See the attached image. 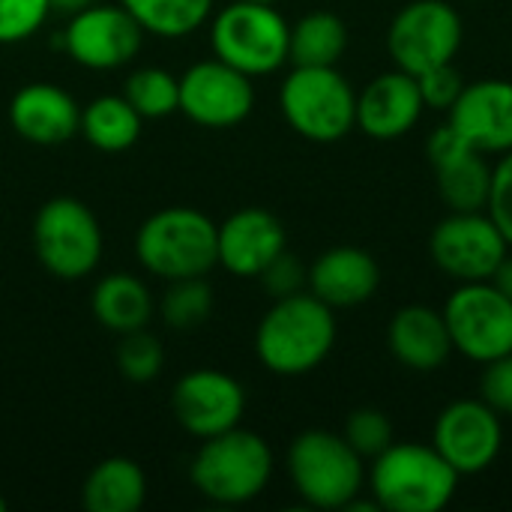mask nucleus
Returning <instances> with one entry per match:
<instances>
[{"mask_svg": "<svg viewBox=\"0 0 512 512\" xmlns=\"http://www.w3.org/2000/svg\"><path fill=\"white\" fill-rule=\"evenodd\" d=\"M147 36L183 39L201 30L216 12V0H120Z\"/></svg>", "mask_w": 512, "mask_h": 512, "instance_id": "27", "label": "nucleus"}, {"mask_svg": "<svg viewBox=\"0 0 512 512\" xmlns=\"http://www.w3.org/2000/svg\"><path fill=\"white\" fill-rule=\"evenodd\" d=\"M258 279H261L264 291H267L273 300H279V297L300 294V291L309 285V270L303 267L300 258H294V255L285 249L282 255H276V258L264 267V273H261Z\"/></svg>", "mask_w": 512, "mask_h": 512, "instance_id": "34", "label": "nucleus"}, {"mask_svg": "<svg viewBox=\"0 0 512 512\" xmlns=\"http://www.w3.org/2000/svg\"><path fill=\"white\" fill-rule=\"evenodd\" d=\"M90 309L105 330L123 336L132 330H144L156 312V303L144 279H138L135 273H108L96 282L90 294Z\"/></svg>", "mask_w": 512, "mask_h": 512, "instance_id": "22", "label": "nucleus"}, {"mask_svg": "<svg viewBox=\"0 0 512 512\" xmlns=\"http://www.w3.org/2000/svg\"><path fill=\"white\" fill-rule=\"evenodd\" d=\"M216 222L192 207H165L147 216L135 234L138 264L165 282L207 276L219 264Z\"/></svg>", "mask_w": 512, "mask_h": 512, "instance_id": "4", "label": "nucleus"}, {"mask_svg": "<svg viewBox=\"0 0 512 512\" xmlns=\"http://www.w3.org/2000/svg\"><path fill=\"white\" fill-rule=\"evenodd\" d=\"M291 24L273 3L234 0L210 15L213 57L249 78L273 75L288 63Z\"/></svg>", "mask_w": 512, "mask_h": 512, "instance_id": "5", "label": "nucleus"}, {"mask_svg": "<svg viewBox=\"0 0 512 512\" xmlns=\"http://www.w3.org/2000/svg\"><path fill=\"white\" fill-rule=\"evenodd\" d=\"M378 261L360 246H333L309 267V291L330 309H354L375 297Z\"/></svg>", "mask_w": 512, "mask_h": 512, "instance_id": "20", "label": "nucleus"}, {"mask_svg": "<svg viewBox=\"0 0 512 512\" xmlns=\"http://www.w3.org/2000/svg\"><path fill=\"white\" fill-rule=\"evenodd\" d=\"M438 192L447 201L450 210H486L489 192H492V165L486 162V153L465 150L456 159L435 168Z\"/></svg>", "mask_w": 512, "mask_h": 512, "instance_id": "26", "label": "nucleus"}, {"mask_svg": "<svg viewBox=\"0 0 512 512\" xmlns=\"http://www.w3.org/2000/svg\"><path fill=\"white\" fill-rule=\"evenodd\" d=\"M48 12V0H0V45H18L36 36Z\"/></svg>", "mask_w": 512, "mask_h": 512, "instance_id": "32", "label": "nucleus"}, {"mask_svg": "<svg viewBox=\"0 0 512 512\" xmlns=\"http://www.w3.org/2000/svg\"><path fill=\"white\" fill-rule=\"evenodd\" d=\"M342 435L363 459H375L393 444V423L378 408H360L348 417Z\"/></svg>", "mask_w": 512, "mask_h": 512, "instance_id": "31", "label": "nucleus"}, {"mask_svg": "<svg viewBox=\"0 0 512 512\" xmlns=\"http://www.w3.org/2000/svg\"><path fill=\"white\" fill-rule=\"evenodd\" d=\"M336 345V315L312 291L273 300L255 330L261 366L282 378L315 372Z\"/></svg>", "mask_w": 512, "mask_h": 512, "instance_id": "1", "label": "nucleus"}, {"mask_svg": "<svg viewBox=\"0 0 512 512\" xmlns=\"http://www.w3.org/2000/svg\"><path fill=\"white\" fill-rule=\"evenodd\" d=\"M6 510H9V504H6V498L0 495V512H6Z\"/></svg>", "mask_w": 512, "mask_h": 512, "instance_id": "39", "label": "nucleus"}, {"mask_svg": "<svg viewBox=\"0 0 512 512\" xmlns=\"http://www.w3.org/2000/svg\"><path fill=\"white\" fill-rule=\"evenodd\" d=\"M117 369L123 378L135 381V384H150L162 375L165 366V348L162 342L144 327V330H132L120 336L117 345Z\"/></svg>", "mask_w": 512, "mask_h": 512, "instance_id": "30", "label": "nucleus"}, {"mask_svg": "<svg viewBox=\"0 0 512 512\" xmlns=\"http://www.w3.org/2000/svg\"><path fill=\"white\" fill-rule=\"evenodd\" d=\"M348 48V27L336 12L318 9L291 24L288 60L294 66H336Z\"/></svg>", "mask_w": 512, "mask_h": 512, "instance_id": "25", "label": "nucleus"}, {"mask_svg": "<svg viewBox=\"0 0 512 512\" xmlns=\"http://www.w3.org/2000/svg\"><path fill=\"white\" fill-rule=\"evenodd\" d=\"M144 501L147 477L141 465L126 456L99 462L81 486V504L87 512H138Z\"/></svg>", "mask_w": 512, "mask_h": 512, "instance_id": "23", "label": "nucleus"}, {"mask_svg": "<svg viewBox=\"0 0 512 512\" xmlns=\"http://www.w3.org/2000/svg\"><path fill=\"white\" fill-rule=\"evenodd\" d=\"M462 36V15L447 0H411L390 21L387 51L396 69L420 75L432 66L453 63Z\"/></svg>", "mask_w": 512, "mask_h": 512, "instance_id": "9", "label": "nucleus"}, {"mask_svg": "<svg viewBox=\"0 0 512 512\" xmlns=\"http://www.w3.org/2000/svg\"><path fill=\"white\" fill-rule=\"evenodd\" d=\"M279 108L288 126L315 144H333L357 126V93L336 66H294Z\"/></svg>", "mask_w": 512, "mask_h": 512, "instance_id": "7", "label": "nucleus"}, {"mask_svg": "<svg viewBox=\"0 0 512 512\" xmlns=\"http://www.w3.org/2000/svg\"><path fill=\"white\" fill-rule=\"evenodd\" d=\"M144 36V27L129 15L126 6L93 3L69 15V24L57 36V45L66 51L72 63L84 69L114 72L138 57Z\"/></svg>", "mask_w": 512, "mask_h": 512, "instance_id": "11", "label": "nucleus"}, {"mask_svg": "<svg viewBox=\"0 0 512 512\" xmlns=\"http://www.w3.org/2000/svg\"><path fill=\"white\" fill-rule=\"evenodd\" d=\"M432 447L456 468L459 477H477L501 456V414L483 399H459L438 414Z\"/></svg>", "mask_w": 512, "mask_h": 512, "instance_id": "14", "label": "nucleus"}, {"mask_svg": "<svg viewBox=\"0 0 512 512\" xmlns=\"http://www.w3.org/2000/svg\"><path fill=\"white\" fill-rule=\"evenodd\" d=\"M489 282H492V285H495V288H498V291H501L507 300H512V255L510 252H507V258L498 264V270H495V276H492Z\"/></svg>", "mask_w": 512, "mask_h": 512, "instance_id": "37", "label": "nucleus"}, {"mask_svg": "<svg viewBox=\"0 0 512 512\" xmlns=\"http://www.w3.org/2000/svg\"><path fill=\"white\" fill-rule=\"evenodd\" d=\"M216 246L219 267L240 279H258L264 267L288 249V234L270 210L246 207L216 228Z\"/></svg>", "mask_w": 512, "mask_h": 512, "instance_id": "17", "label": "nucleus"}, {"mask_svg": "<svg viewBox=\"0 0 512 512\" xmlns=\"http://www.w3.org/2000/svg\"><path fill=\"white\" fill-rule=\"evenodd\" d=\"M372 462V501L387 512H441L462 480L432 444L393 441Z\"/></svg>", "mask_w": 512, "mask_h": 512, "instance_id": "2", "label": "nucleus"}, {"mask_svg": "<svg viewBox=\"0 0 512 512\" xmlns=\"http://www.w3.org/2000/svg\"><path fill=\"white\" fill-rule=\"evenodd\" d=\"M453 351L474 363L512 354V300L492 282H459L444 306Z\"/></svg>", "mask_w": 512, "mask_h": 512, "instance_id": "10", "label": "nucleus"}, {"mask_svg": "<svg viewBox=\"0 0 512 512\" xmlns=\"http://www.w3.org/2000/svg\"><path fill=\"white\" fill-rule=\"evenodd\" d=\"M273 468L270 444L237 426L201 441L189 465V480L201 498L219 507H243L270 486Z\"/></svg>", "mask_w": 512, "mask_h": 512, "instance_id": "3", "label": "nucleus"}, {"mask_svg": "<svg viewBox=\"0 0 512 512\" xmlns=\"http://www.w3.org/2000/svg\"><path fill=\"white\" fill-rule=\"evenodd\" d=\"M390 354L414 372H435L453 354V339L444 312L429 306H405L393 315L387 327Z\"/></svg>", "mask_w": 512, "mask_h": 512, "instance_id": "21", "label": "nucleus"}, {"mask_svg": "<svg viewBox=\"0 0 512 512\" xmlns=\"http://www.w3.org/2000/svg\"><path fill=\"white\" fill-rule=\"evenodd\" d=\"M423 96L414 75L393 69L378 75L357 96V129L375 141H393L408 135L423 114Z\"/></svg>", "mask_w": 512, "mask_h": 512, "instance_id": "18", "label": "nucleus"}, {"mask_svg": "<svg viewBox=\"0 0 512 512\" xmlns=\"http://www.w3.org/2000/svg\"><path fill=\"white\" fill-rule=\"evenodd\" d=\"M432 261L456 282H489L507 258L510 243L498 222L483 210H453L441 219L429 240Z\"/></svg>", "mask_w": 512, "mask_h": 512, "instance_id": "12", "label": "nucleus"}, {"mask_svg": "<svg viewBox=\"0 0 512 512\" xmlns=\"http://www.w3.org/2000/svg\"><path fill=\"white\" fill-rule=\"evenodd\" d=\"M141 126L144 117L129 105L126 96L105 93L81 108L78 135H84V141L102 153H123L135 147V141L141 138Z\"/></svg>", "mask_w": 512, "mask_h": 512, "instance_id": "24", "label": "nucleus"}, {"mask_svg": "<svg viewBox=\"0 0 512 512\" xmlns=\"http://www.w3.org/2000/svg\"><path fill=\"white\" fill-rule=\"evenodd\" d=\"M486 210L512 246V150L504 153L501 162L492 168V192H489Z\"/></svg>", "mask_w": 512, "mask_h": 512, "instance_id": "35", "label": "nucleus"}, {"mask_svg": "<svg viewBox=\"0 0 512 512\" xmlns=\"http://www.w3.org/2000/svg\"><path fill=\"white\" fill-rule=\"evenodd\" d=\"M288 477L309 507L345 510L363 492L366 465L345 435L309 429L288 447Z\"/></svg>", "mask_w": 512, "mask_h": 512, "instance_id": "6", "label": "nucleus"}, {"mask_svg": "<svg viewBox=\"0 0 512 512\" xmlns=\"http://www.w3.org/2000/svg\"><path fill=\"white\" fill-rule=\"evenodd\" d=\"M9 123L24 141L51 147L78 135L81 105L63 87L48 81H33L15 90L9 102Z\"/></svg>", "mask_w": 512, "mask_h": 512, "instance_id": "19", "label": "nucleus"}, {"mask_svg": "<svg viewBox=\"0 0 512 512\" xmlns=\"http://www.w3.org/2000/svg\"><path fill=\"white\" fill-rule=\"evenodd\" d=\"M171 411L186 435L207 441L240 426L246 414V390L228 372L192 369L174 384Z\"/></svg>", "mask_w": 512, "mask_h": 512, "instance_id": "15", "label": "nucleus"}, {"mask_svg": "<svg viewBox=\"0 0 512 512\" xmlns=\"http://www.w3.org/2000/svg\"><path fill=\"white\" fill-rule=\"evenodd\" d=\"M417 84H420V96H423V105L426 108H435V111H450L456 105V99L462 96L465 90V78L462 72L453 66V63H441V66H432L420 75H414Z\"/></svg>", "mask_w": 512, "mask_h": 512, "instance_id": "33", "label": "nucleus"}, {"mask_svg": "<svg viewBox=\"0 0 512 512\" xmlns=\"http://www.w3.org/2000/svg\"><path fill=\"white\" fill-rule=\"evenodd\" d=\"M450 126L480 153L512 150V81L483 78L465 84L456 105L447 111Z\"/></svg>", "mask_w": 512, "mask_h": 512, "instance_id": "16", "label": "nucleus"}, {"mask_svg": "<svg viewBox=\"0 0 512 512\" xmlns=\"http://www.w3.org/2000/svg\"><path fill=\"white\" fill-rule=\"evenodd\" d=\"M255 108V84L219 57L198 60L180 75V114L204 129H231Z\"/></svg>", "mask_w": 512, "mask_h": 512, "instance_id": "13", "label": "nucleus"}, {"mask_svg": "<svg viewBox=\"0 0 512 512\" xmlns=\"http://www.w3.org/2000/svg\"><path fill=\"white\" fill-rule=\"evenodd\" d=\"M123 96L144 120H162L180 111V78L162 66H141L126 78Z\"/></svg>", "mask_w": 512, "mask_h": 512, "instance_id": "28", "label": "nucleus"}, {"mask_svg": "<svg viewBox=\"0 0 512 512\" xmlns=\"http://www.w3.org/2000/svg\"><path fill=\"white\" fill-rule=\"evenodd\" d=\"M156 312L171 330H198L213 315V288L207 285V276L168 282Z\"/></svg>", "mask_w": 512, "mask_h": 512, "instance_id": "29", "label": "nucleus"}, {"mask_svg": "<svg viewBox=\"0 0 512 512\" xmlns=\"http://www.w3.org/2000/svg\"><path fill=\"white\" fill-rule=\"evenodd\" d=\"M252 3H273V6H276L279 0H252Z\"/></svg>", "mask_w": 512, "mask_h": 512, "instance_id": "40", "label": "nucleus"}, {"mask_svg": "<svg viewBox=\"0 0 512 512\" xmlns=\"http://www.w3.org/2000/svg\"><path fill=\"white\" fill-rule=\"evenodd\" d=\"M96 0H48L51 12H60V15H75L87 6H93Z\"/></svg>", "mask_w": 512, "mask_h": 512, "instance_id": "38", "label": "nucleus"}, {"mask_svg": "<svg viewBox=\"0 0 512 512\" xmlns=\"http://www.w3.org/2000/svg\"><path fill=\"white\" fill-rule=\"evenodd\" d=\"M33 249L54 279H87L102 261V225L84 201L69 195L51 198L33 219Z\"/></svg>", "mask_w": 512, "mask_h": 512, "instance_id": "8", "label": "nucleus"}, {"mask_svg": "<svg viewBox=\"0 0 512 512\" xmlns=\"http://www.w3.org/2000/svg\"><path fill=\"white\" fill-rule=\"evenodd\" d=\"M480 399L489 402L498 414L512 417V354L486 363V372L480 378Z\"/></svg>", "mask_w": 512, "mask_h": 512, "instance_id": "36", "label": "nucleus"}]
</instances>
